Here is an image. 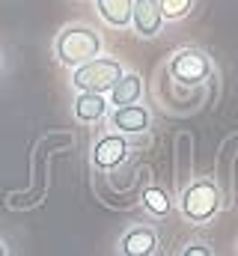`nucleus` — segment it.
<instances>
[{"label":"nucleus","mask_w":238,"mask_h":256,"mask_svg":"<svg viewBox=\"0 0 238 256\" xmlns=\"http://www.w3.org/2000/svg\"><path fill=\"white\" fill-rule=\"evenodd\" d=\"M104 51V39L96 27L90 24H66L54 39V60L66 68H78V66L90 63L96 57H102Z\"/></svg>","instance_id":"1"},{"label":"nucleus","mask_w":238,"mask_h":256,"mask_svg":"<svg viewBox=\"0 0 238 256\" xmlns=\"http://www.w3.org/2000/svg\"><path fill=\"white\" fill-rule=\"evenodd\" d=\"M220 206H224V196H220V188H218V182L212 176L190 179L178 194V214L188 224H196V226L212 224L218 218Z\"/></svg>","instance_id":"2"},{"label":"nucleus","mask_w":238,"mask_h":256,"mask_svg":"<svg viewBox=\"0 0 238 256\" xmlns=\"http://www.w3.org/2000/svg\"><path fill=\"white\" fill-rule=\"evenodd\" d=\"M122 74H125V66L119 63L116 57L102 54L90 63L72 68V86H74V92H102V96H108Z\"/></svg>","instance_id":"3"},{"label":"nucleus","mask_w":238,"mask_h":256,"mask_svg":"<svg viewBox=\"0 0 238 256\" xmlns=\"http://www.w3.org/2000/svg\"><path fill=\"white\" fill-rule=\"evenodd\" d=\"M214 66H212V57L208 51L202 48H176L170 57H167V74L176 80L178 86H202L208 78H212Z\"/></svg>","instance_id":"4"},{"label":"nucleus","mask_w":238,"mask_h":256,"mask_svg":"<svg viewBox=\"0 0 238 256\" xmlns=\"http://www.w3.org/2000/svg\"><path fill=\"white\" fill-rule=\"evenodd\" d=\"M128 155H131V140L119 131H104L90 149V164L102 173H110L128 161Z\"/></svg>","instance_id":"5"},{"label":"nucleus","mask_w":238,"mask_h":256,"mask_svg":"<svg viewBox=\"0 0 238 256\" xmlns=\"http://www.w3.org/2000/svg\"><path fill=\"white\" fill-rule=\"evenodd\" d=\"M108 128H114L125 137H140L152 128V114L149 108L140 102V104H125V108H110L108 114Z\"/></svg>","instance_id":"6"},{"label":"nucleus","mask_w":238,"mask_h":256,"mask_svg":"<svg viewBox=\"0 0 238 256\" xmlns=\"http://www.w3.org/2000/svg\"><path fill=\"white\" fill-rule=\"evenodd\" d=\"M158 230L149 224H137L122 232L119 238V256H155L158 254Z\"/></svg>","instance_id":"7"},{"label":"nucleus","mask_w":238,"mask_h":256,"mask_svg":"<svg viewBox=\"0 0 238 256\" xmlns=\"http://www.w3.org/2000/svg\"><path fill=\"white\" fill-rule=\"evenodd\" d=\"M131 30L140 39H155L164 30V12L158 6V0H134L131 9Z\"/></svg>","instance_id":"8"},{"label":"nucleus","mask_w":238,"mask_h":256,"mask_svg":"<svg viewBox=\"0 0 238 256\" xmlns=\"http://www.w3.org/2000/svg\"><path fill=\"white\" fill-rule=\"evenodd\" d=\"M72 114L80 126H98L108 120L110 114V102L108 96L102 92H74V104H72Z\"/></svg>","instance_id":"9"},{"label":"nucleus","mask_w":238,"mask_h":256,"mask_svg":"<svg viewBox=\"0 0 238 256\" xmlns=\"http://www.w3.org/2000/svg\"><path fill=\"white\" fill-rule=\"evenodd\" d=\"M143 92H146V86H143V78H140L137 72H125V74L116 80V86L108 92V102H110V108L140 104V102H143Z\"/></svg>","instance_id":"10"},{"label":"nucleus","mask_w":238,"mask_h":256,"mask_svg":"<svg viewBox=\"0 0 238 256\" xmlns=\"http://www.w3.org/2000/svg\"><path fill=\"white\" fill-rule=\"evenodd\" d=\"M96 3V12L98 18L114 27V30H128L131 27V9H134V0H92Z\"/></svg>","instance_id":"11"},{"label":"nucleus","mask_w":238,"mask_h":256,"mask_svg":"<svg viewBox=\"0 0 238 256\" xmlns=\"http://www.w3.org/2000/svg\"><path fill=\"white\" fill-rule=\"evenodd\" d=\"M143 208L152 214V218H167L173 212V200L167 196V191L161 185H149L143 191Z\"/></svg>","instance_id":"12"},{"label":"nucleus","mask_w":238,"mask_h":256,"mask_svg":"<svg viewBox=\"0 0 238 256\" xmlns=\"http://www.w3.org/2000/svg\"><path fill=\"white\" fill-rule=\"evenodd\" d=\"M194 3L196 0H158V6L164 12V21H184L194 12Z\"/></svg>","instance_id":"13"},{"label":"nucleus","mask_w":238,"mask_h":256,"mask_svg":"<svg viewBox=\"0 0 238 256\" xmlns=\"http://www.w3.org/2000/svg\"><path fill=\"white\" fill-rule=\"evenodd\" d=\"M178 256H214V250H212L206 242L194 238V242H188V244L182 248V254H178Z\"/></svg>","instance_id":"14"},{"label":"nucleus","mask_w":238,"mask_h":256,"mask_svg":"<svg viewBox=\"0 0 238 256\" xmlns=\"http://www.w3.org/2000/svg\"><path fill=\"white\" fill-rule=\"evenodd\" d=\"M0 256H9V248H6V242L0 238Z\"/></svg>","instance_id":"15"},{"label":"nucleus","mask_w":238,"mask_h":256,"mask_svg":"<svg viewBox=\"0 0 238 256\" xmlns=\"http://www.w3.org/2000/svg\"><path fill=\"white\" fill-rule=\"evenodd\" d=\"M0 63H3V57H0Z\"/></svg>","instance_id":"16"}]
</instances>
